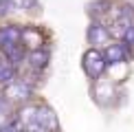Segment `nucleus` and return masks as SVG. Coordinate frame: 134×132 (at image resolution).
<instances>
[{
  "label": "nucleus",
  "instance_id": "f257e3e1",
  "mask_svg": "<svg viewBox=\"0 0 134 132\" xmlns=\"http://www.w3.org/2000/svg\"><path fill=\"white\" fill-rule=\"evenodd\" d=\"M105 66H108V62H105V55L99 53L97 48H90V51L83 53V68H86V73L90 75V77L103 75Z\"/></svg>",
  "mask_w": 134,
  "mask_h": 132
},
{
  "label": "nucleus",
  "instance_id": "f03ea898",
  "mask_svg": "<svg viewBox=\"0 0 134 132\" xmlns=\"http://www.w3.org/2000/svg\"><path fill=\"white\" fill-rule=\"evenodd\" d=\"M105 62L108 64H121V62H125L127 57H130V53H127V44H110V46H105Z\"/></svg>",
  "mask_w": 134,
  "mask_h": 132
},
{
  "label": "nucleus",
  "instance_id": "7ed1b4c3",
  "mask_svg": "<svg viewBox=\"0 0 134 132\" xmlns=\"http://www.w3.org/2000/svg\"><path fill=\"white\" fill-rule=\"evenodd\" d=\"M108 37H110V33H108V29H105L101 22H92L90 24V29H88V40H90V44L101 46V44L108 42Z\"/></svg>",
  "mask_w": 134,
  "mask_h": 132
},
{
  "label": "nucleus",
  "instance_id": "20e7f679",
  "mask_svg": "<svg viewBox=\"0 0 134 132\" xmlns=\"http://www.w3.org/2000/svg\"><path fill=\"white\" fill-rule=\"evenodd\" d=\"M35 119H37V123H42L48 132H51V130H57V117H55V112H53L51 108L40 106V108H37Z\"/></svg>",
  "mask_w": 134,
  "mask_h": 132
},
{
  "label": "nucleus",
  "instance_id": "39448f33",
  "mask_svg": "<svg viewBox=\"0 0 134 132\" xmlns=\"http://www.w3.org/2000/svg\"><path fill=\"white\" fill-rule=\"evenodd\" d=\"M7 90H9L11 99H18V101H26V99H29V95H31L29 84H26V81H20V79L7 84Z\"/></svg>",
  "mask_w": 134,
  "mask_h": 132
},
{
  "label": "nucleus",
  "instance_id": "423d86ee",
  "mask_svg": "<svg viewBox=\"0 0 134 132\" xmlns=\"http://www.w3.org/2000/svg\"><path fill=\"white\" fill-rule=\"evenodd\" d=\"M22 40V31L18 26H2L0 29V46H9V44H18Z\"/></svg>",
  "mask_w": 134,
  "mask_h": 132
},
{
  "label": "nucleus",
  "instance_id": "0eeeda50",
  "mask_svg": "<svg viewBox=\"0 0 134 132\" xmlns=\"http://www.w3.org/2000/svg\"><path fill=\"white\" fill-rule=\"evenodd\" d=\"M132 15L130 13H123V15H119V18L114 20V24H112V35H116V37H123L125 35V31L132 26Z\"/></svg>",
  "mask_w": 134,
  "mask_h": 132
},
{
  "label": "nucleus",
  "instance_id": "6e6552de",
  "mask_svg": "<svg viewBox=\"0 0 134 132\" xmlns=\"http://www.w3.org/2000/svg\"><path fill=\"white\" fill-rule=\"evenodd\" d=\"M2 51L7 53V57H9L11 64H18V62H22V59H24V51H22L20 42H18V44H9V46H4Z\"/></svg>",
  "mask_w": 134,
  "mask_h": 132
},
{
  "label": "nucleus",
  "instance_id": "1a4fd4ad",
  "mask_svg": "<svg viewBox=\"0 0 134 132\" xmlns=\"http://www.w3.org/2000/svg\"><path fill=\"white\" fill-rule=\"evenodd\" d=\"M13 81V64L9 59H0V84H11Z\"/></svg>",
  "mask_w": 134,
  "mask_h": 132
},
{
  "label": "nucleus",
  "instance_id": "9d476101",
  "mask_svg": "<svg viewBox=\"0 0 134 132\" xmlns=\"http://www.w3.org/2000/svg\"><path fill=\"white\" fill-rule=\"evenodd\" d=\"M46 62H48V53L46 51H33L31 55H29V64L33 66V68H44L46 66Z\"/></svg>",
  "mask_w": 134,
  "mask_h": 132
},
{
  "label": "nucleus",
  "instance_id": "9b49d317",
  "mask_svg": "<svg viewBox=\"0 0 134 132\" xmlns=\"http://www.w3.org/2000/svg\"><path fill=\"white\" fill-rule=\"evenodd\" d=\"M123 42L127 44V46H134V22H132V26L125 31V35H123Z\"/></svg>",
  "mask_w": 134,
  "mask_h": 132
},
{
  "label": "nucleus",
  "instance_id": "f8f14e48",
  "mask_svg": "<svg viewBox=\"0 0 134 132\" xmlns=\"http://www.w3.org/2000/svg\"><path fill=\"white\" fill-rule=\"evenodd\" d=\"M22 40H33V42H35V48L40 46V35H37V33H31V31H22Z\"/></svg>",
  "mask_w": 134,
  "mask_h": 132
},
{
  "label": "nucleus",
  "instance_id": "ddd939ff",
  "mask_svg": "<svg viewBox=\"0 0 134 132\" xmlns=\"http://www.w3.org/2000/svg\"><path fill=\"white\" fill-rule=\"evenodd\" d=\"M2 132H18V128H15V125H11V128H4Z\"/></svg>",
  "mask_w": 134,
  "mask_h": 132
}]
</instances>
